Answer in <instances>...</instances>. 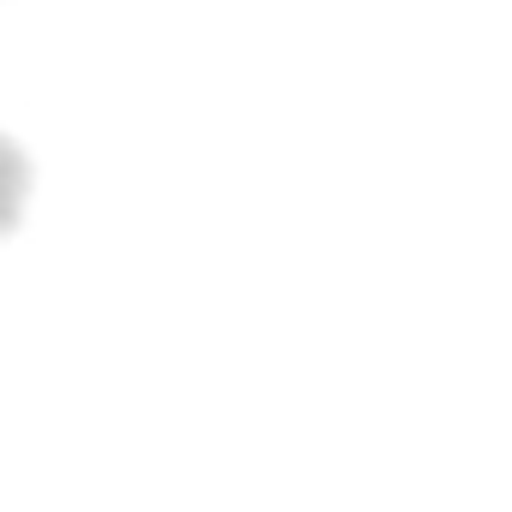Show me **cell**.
I'll use <instances>...</instances> for the list:
<instances>
[{
  "label": "cell",
  "mask_w": 512,
  "mask_h": 512,
  "mask_svg": "<svg viewBox=\"0 0 512 512\" xmlns=\"http://www.w3.org/2000/svg\"><path fill=\"white\" fill-rule=\"evenodd\" d=\"M24 203H30V149L0 131V239L18 233Z\"/></svg>",
  "instance_id": "obj_1"
}]
</instances>
